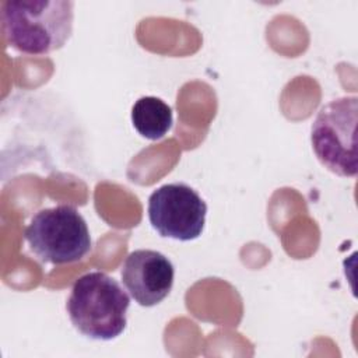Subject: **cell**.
I'll use <instances>...</instances> for the list:
<instances>
[{"label":"cell","instance_id":"6da1fadb","mask_svg":"<svg viewBox=\"0 0 358 358\" xmlns=\"http://www.w3.org/2000/svg\"><path fill=\"white\" fill-rule=\"evenodd\" d=\"M7 43L27 55H46L64 46L73 34L70 0H6L0 4Z\"/></svg>","mask_w":358,"mask_h":358},{"label":"cell","instance_id":"7a4b0ae2","mask_svg":"<svg viewBox=\"0 0 358 358\" xmlns=\"http://www.w3.org/2000/svg\"><path fill=\"white\" fill-rule=\"evenodd\" d=\"M130 296L102 271L83 274L73 284L66 309L73 326L92 340H113L127 324Z\"/></svg>","mask_w":358,"mask_h":358},{"label":"cell","instance_id":"3957f363","mask_svg":"<svg viewBox=\"0 0 358 358\" xmlns=\"http://www.w3.org/2000/svg\"><path fill=\"white\" fill-rule=\"evenodd\" d=\"M24 238L39 262L56 266L81 260L92 245L84 217L69 204L39 210L25 228Z\"/></svg>","mask_w":358,"mask_h":358},{"label":"cell","instance_id":"277c9868","mask_svg":"<svg viewBox=\"0 0 358 358\" xmlns=\"http://www.w3.org/2000/svg\"><path fill=\"white\" fill-rule=\"evenodd\" d=\"M357 120V96H341L323 105L312 123L313 152L323 166L338 176L354 178L358 172Z\"/></svg>","mask_w":358,"mask_h":358},{"label":"cell","instance_id":"5b68a950","mask_svg":"<svg viewBox=\"0 0 358 358\" xmlns=\"http://www.w3.org/2000/svg\"><path fill=\"white\" fill-rule=\"evenodd\" d=\"M148 220L164 238L187 242L199 238L204 229L207 204L186 183H166L148 197Z\"/></svg>","mask_w":358,"mask_h":358},{"label":"cell","instance_id":"8992f818","mask_svg":"<svg viewBox=\"0 0 358 358\" xmlns=\"http://www.w3.org/2000/svg\"><path fill=\"white\" fill-rule=\"evenodd\" d=\"M120 275L130 296L138 305L150 308L169 295L173 287L175 268L161 252L138 249L127 255Z\"/></svg>","mask_w":358,"mask_h":358},{"label":"cell","instance_id":"52a82bcc","mask_svg":"<svg viewBox=\"0 0 358 358\" xmlns=\"http://www.w3.org/2000/svg\"><path fill=\"white\" fill-rule=\"evenodd\" d=\"M131 123L140 136L159 140L173 124L172 108L158 96H141L131 108Z\"/></svg>","mask_w":358,"mask_h":358}]
</instances>
